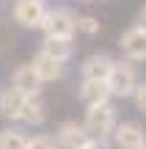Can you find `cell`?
Returning <instances> with one entry per match:
<instances>
[{"label":"cell","instance_id":"2","mask_svg":"<svg viewBox=\"0 0 146 149\" xmlns=\"http://www.w3.org/2000/svg\"><path fill=\"white\" fill-rule=\"evenodd\" d=\"M116 124H119V111H116L113 102L86 108L83 127H86V133L91 135V138H110V133H113Z\"/></svg>","mask_w":146,"mask_h":149},{"label":"cell","instance_id":"5","mask_svg":"<svg viewBox=\"0 0 146 149\" xmlns=\"http://www.w3.org/2000/svg\"><path fill=\"white\" fill-rule=\"evenodd\" d=\"M110 141L116 149H146V127L141 122H119L110 133Z\"/></svg>","mask_w":146,"mask_h":149},{"label":"cell","instance_id":"13","mask_svg":"<svg viewBox=\"0 0 146 149\" xmlns=\"http://www.w3.org/2000/svg\"><path fill=\"white\" fill-rule=\"evenodd\" d=\"M25 105V97L14 88V86H6L0 88V116L11 119V122H19V111Z\"/></svg>","mask_w":146,"mask_h":149},{"label":"cell","instance_id":"9","mask_svg":"<svg viewBox=\"0 0 146 149\" xmlns=\"http://www.w3.org/2000/svg\"><path fill=\"white\" fill-rule=\"evenodd\" d=\"M113 61L116 58H110L108 53H91L88 58H83V64H80V77L83 80H108Z\"/></svg>","mask_w":146,"mask_h":149},{"label":"cell","instance_id":"4","mask_svg":"<svg viewBox=\"0 0 146 149\" xmlns=\"http://www.w3.org/2000/svg\"><path fill=\"white\" fill-rule=\"evenodd\" d=\"M47 0H14V6H11V17H14L17 25L28 28V31H36V28L44 25V19H47Z\"/></svg>","mask_w":146,"mask_h":149},{"label":"cell","instance_id":"3","mask_svg":"<svg viewBox=\"0 0 146 149\" xmlns=\"http://www.w3.org/2000/svg\"><path fill=\"white\" fill-rule=\"evenodd\" d=\"M42 31L50 39H69L72 42L77 33V14L72 8H50Z\"/></svg>","mask_w":146,"mask_h":149},{"label":"cell","instance_id":"20","mask_svg":"<svg viewBox=\"0 0 146 149\" xmlns=\"http://www.w3.org/2000/svg\"><path fill=\"white\" fill-rule=\"evenodd\" d=\"M141 22L146 25V3H143V8H141Z\"/></svg>","mask_w":146,"mask_h":149},{"label":"cell","instance_id":"8","mask_svg":"<svg viewBox=\"0 0 146 149\" xmlns=\"http://www.w3.org/2000/svg\"><path fill=\"white\" fill-rule=\"evenodd\" d=\"M11 86H14L25 100H30V97H42V88H44V83L36 77V72H33L30 64H22V66H17V69H14Z\"/></svg>","mask_w":146,"mask_h":149},{"label":"cell","instance_id":"6","mask_svg":"<svg viewBox=\"0 0 146 149\" xmlns=\"http://www.w3.org/2000/svg\"><path fill=\"white\" fill-rule=\"evenodd\" d=\"M119 47L127 61H146V25H132L119 36Z\"/></svg>","mask_w":146,"mask_h":149},{"label":"cell","instance_id":"16","mask_svg":"<svg viewBox=\"0 0 146 149\" xmlns=\"http://www.w3.org/2000/svg\"><path fill=\"white\" fill-rule=\"evenodd\" d=\"M99 31H102V25H99L97 17H91V14L77 17V33H83V36H97Z\"/></svg>","mask_w":146,"mask_h":149},{"label":"cell","instance_id":"11","mask_svg":"<svg viewBox=\"0 0 146 149\" xmlns=\"http://www.w3.org/2000/svg\"><path fill=\"white\" fill-rule=\"evenodd\" d=\"M30 66H33V72H36V77L42 80V83H55V80H61L64 72H66V64H61V61L50 58V55H44V53L33 55Z\"/></svg>","mask_w":146,"mask_h":149},{"label":"cell","instance_id":"7","mask_svg":"<svg viewBox=\"0 0 146 149\" xmlns=\"http://www.w3.org/2000/svg\"><path fill=\"white\" fill-rule=\"evenodd\" d=\"M91 135L86 133L83 122H75V119H66V122H61L55 127V144H58V149H77Z\"/></svg>","mask_w":146,"mask_h":149},{"label":"cell","instance_id":"17","mask_svg":"<svg viewBox=\"0 0 146 149\" xmlns=\"http://www.w3.org/2000/svg\"><path fill=\"white\" fill-rule=\"evenodd\" d=\"M28 149H58V144H55V138H50V135H33Z\"/></svg>","mask_w":146,"mask_h":149},{"label":"cell","instance_id":"12","mask_svg":"<svg viewBox=\"0 0 146 149\" xmlns=\"http://www.w3.org/2000/svg\"><path fill=\"white\" fill-rule=\"evenodd\" d=\"M47 102L42 100V97H30V100H25V105H22L19 111V122L28 124V127H42L44 122H47Z\"/></svg>","mask_w":146,"mask_h":149},{"label":"cell","instance_id":"10","mask_svg":"<svg viewBox=\"0 0 146 149\" xmlns=\"http://www.w3.org/2000/svg\"><path fill=\"white\" fill-rule=\"evenodd\" d=\"M77 97L86 108H94V105H105V102H113L110 97V88L105 80H83L80 88H77Z\"/></svg>","mask_w":146,"mask_h":149},{"label":"cell","instance_id":"21","mask_svg":"<svg viewBox=\"0 0 146 149\" xmlns=\"http://www.w3.org/2000/svg\"><path fill=\"white\" fill-rule=\"evenodd\" d=\"M94 3H105V0H94Z\"/></svg>","mask_w":146,"mask_h":149},{"label":"cell","instance_id":"18","mask_svg":"<svg viewBox=\"0 0 146 149\" xmlns=\"http://www.w3.org/2000/svg\"><path fill=\"white\" fill-rule=\"evenodd\" d=\"M132 102H135V111H141L143 116H146V80H143V83H138L135 94H132Z\"/></svg>","mask_w":146,"mask_h":149},{"label":"cell","instance_id":"1","mask_svg":"<svg viewBox=\"0 0 146 149\" xmlns=\"http://www.w3.org/2000/svg\"><path fill=\"white\" fill-rule=\"evenodd\" d=\"M108 88H110V97L113 100H132V94H135L138 88V72L135 66H132V61H113V66H110V74H108Z\"/></svg>","mask_w":146,"mask_h":149},{"label":"cell","instance_id":"14","mask_svg":"<svg viewBox=\"0 0 146 149\" xmlns=\"http://www.w3.org/2000/svg\"><path fill=\"white\" fill-rule=\"evenodd\" d=\"M39 53H44V55H50V58L66 64V61H72V55H75V44H72L69 39H50V36H44Z\"/></svg>","mask_w":146,"mask_h":149},{"label":"cell","instance_id":"19","mask_svg":"<svg viewBox=\"0 0 146 149\" xmlns=\"http://www.w3.org/2000/svg\"><path fill=\"white\" fill-rule=\"evenodd\" d=\"M77 149H113L110 146V141L108 138H88L83 146H77Z\"/></svg>","mask_w":146,"mask_h":149},{"label":"cell","instance_id":"15","mask_svg":"<svg viewBox=\"0 0 146 149\" xmlns=\"http://www.w3.org/2000/svg\"><path fill=\"white\" fill-rule=\"evenodd\" d=\"M30 135L19 127H6L0 130V149H28Z\"/></svg>","mask_w":146,"mask_h":149}]
</instances>
